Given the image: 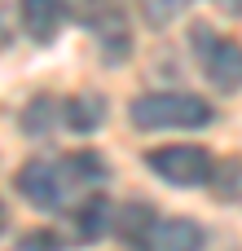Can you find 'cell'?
I'll return each mask as SVG.
<instances>
[{
	"label": "cell",
	"instance_id": "1",
	"mask_svg": "<svg viewBox=\"0 0 242 251\" xmlns=\"http://www.w3.org/2000/svg\"><path fill=\"white\" fill-rule=\"evenodd\" d=\"M132 124L141 132H163V128H207L216 110L194 97V93H145L128 106Z\"/></svg>",
	"mask_w": 242,
	"mask_h": 251
},
{
	"label": "cell",
	"instance_id": "2",
	"mask_svg": "<svg viewBox=\"0 0 242 251\" xmlns=\"http://www.w3.org/2000/svg\"><path fill=\"white\" fill-rule=\"evenodd\" d=\"M194 53L203 57V71L207 79L220 88V93H238L242 88V44L229 35H216L212 26H194Z\"/></svg>",
	"mask_w": 242,
	"mask_h": 251
},
{
	"label": "cell",
	"instance_id": "3",
	"mask_svg": "<svg viewBox=\"0 0 242 251\" xmlns=\"http://www.w3.org/2000/svg\"><path fill=\"white\" fill-rule=\"evenodd\" d=\"M145 163H150V172H159L168 185H181V190L207 185L216 172V159L203 146H163V150H150Z\"/></svg>",
	"mask_w": 242,
	"mask_h": 251
},
{
	"label": "cell",
	"instance_id": "4",
	"mask_svg": "<svg viewBox=\"0 0 242 251\" xmlns=\"http://www.w3.org/2000/svg\"><path fill=\"white\" fill-rule=\"evenodd\" d=\"M18 190L35 207H62V199H66V172L57 163H48V159H31V163L18 168Z\"/></svg>",
	"mask_w": 242,
	"mask_h": 251
},
{
	"label": "cell",
	"instance_id": "5",
	"mask_svg": "<svg viewBox=\"0 0 242 251\" xmlns=\"http://www.w3.org/2000/svg\"><path fill=\"white\" fill-rule=\"evenodd\" d=\"M79 22L93 26V35L119 53L128 49V18H123V0H79Z\"/></svg>",
	"mask_w": 242,
	"mask_h": 251
},
{
	"label": "cell",
	"instance_id": "6",
	"mask_svg": "<svg viewBox=\"0 0 242 251\" xmlns=\"http://www.w3.org/2000/svg\"><path fill=\"white\" fill-rule=\"evenodd\" d=\"M137 251H203V229L185 216H168V221H150V229L141 234Z\"/></svg>",
	"mask_w": 242,
	"mask_h": 251
},
{
	"label": "cell",
	"instance_id": "7",
	"mask_svg": "<svg viewBox=\"0 0 242 251\" xmlns=\"http://www.w3.org/2000/svg\"><path fill=\"white\" fill-rule=\"evenodd\" d=\"M18 13H22V31L31 40L48 44L62 31V22H66V0H22Z\"/></svg>",
	"mask_w": 242,
	"mask_h": 251
},
{
	"label": "cell",
	"instance_id": "8",
	"mask_svg": "<svg viewBox=\"0 0 242 251\" xmlns=\"http://www.w3.org/2000/svg\"><path fill=\"white\" fill-rule=\"evenodd\" d=\"M62 119H66V128H75V132H93V128H101V119H106V101H101V97H71V101L62 106Z\"/></svg>",
	"mask_w": 242,
	"mask_h": 251
},
{
	"label": "cell",
	"instance_id": "9",
	"mask_svg": "<svg viewBox=\"0 0 242 251\" xmlns=\"http://www.w3.org/2000/svg\"><path fill=\"white\" fill-rule=\"evenodd\" d=\"M110 216H115V207L101 199V194H93L79 212H75V225H79V238L84 243H97L106 229H110Z\"/></svg>",
	"mask_w": 242,
	"mask_h": 251
},
{
	"label": "cell",
	"instance_id": "10",
	"mask_svg": "<svg viewBox=\"0 0 242 251\" xmlns=\"http://www.w3.org/2000/svg\"><path fill=\"white\" fill-rule=\"evenodd\" d=\"M207 185L216 190V199H220V203H229V207H238V212H242V159L220 163V168L212 172V181H207Z\"/></svg>",
	"mask_w": 242,
	"mask_h": 251
},
{
	"label": "cell",
	"instance_id": "11",
	"mask_svg": "<svg viewBox=\"0 0 242 251\" xmlns=\"http://www.w3.org/2000/svg\"><path fill=\"white\" fill-rule=\"evenodd\" d=\"M62 172H66V181H88V185H97V181H106V163H101L97 154H88V150H79V154H71V159L62 163Z\"/></svg>",
	"mask_w": 242,
	"mask_h": 251
},
{
	"label": "cell",
	"instance_id": "12",
	"mask_svg": "<svg viewBox=\"0 0 242 251\" xmlns=\"http://www.w3.org/2000/svg\"><path fill=\"white\" fill-rule=\"evenodd\" d=\"M150 221H154L150 203H132V207H123V212H119V234L137 247V243H141V234L150 229Z\"/></svg>",
	"mask_w": 242,
	"mask_h": 251
},
{
	"label": "cell",
	"instance_id": "13",
	"mask_svg": "<svg viewBox=\"0 0 242 251\" xmlns=\"http://www.w3.org/2000/svg\"><path fill=\"white\" fill-rule=\"evenodd\" d=\"M190 4H194V0H137L141 18H145L150 26H168V22H172V18H181Z\"/></svg>",
	"mask_w": 242,
	"mask_h": 251
},
{
	"label": "cell",
	"instance_id": "14",
	"mask_svg": "<svg viewBox=\"0 0 242 251\" xmlns=\"http://www.w3.org/2000/svg\"><path fill=\"white\" fill-rule=\"evenodd\" d=\"M22 251H62V238L53 229H31L22 234Z\"/></svg>",
	"mask_w": 242,
	"mask_h": 251
},
{
	"label": "cell",
	"instance_id": "15",
	"mask_svg": "<svg viewBox=\"0 0 242 251\" xmlns=\"http://www.w3.org/2000/svg\"><path fill=\"white\" fill-rule=\"evenodd\" d=\"M220 9L225 13H242V0H220Z\"/></svg>",
	"mask_w": 242,
	"mask_h": 251
},
{
	"label": "cell",
	"instance_id": "16",
	"mask_svg": "<svg viewBox=\"0 0 242 251\" xmlns=\"http://www.w3.org/2000/svg\"><path fill=\"white\" fill-rule=\"evenodd\" d=\"M0 229H4V203H0Z\"/></svg>",
	"mask_w": 242,
	"mask_h": 251
}]
</instances>
